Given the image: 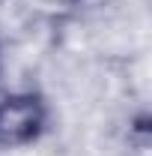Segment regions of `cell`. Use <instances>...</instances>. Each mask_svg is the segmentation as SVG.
<instances>
[{"label": "cell", "instance_id": "6da1fadb", "mask_svg": "<svg viewBox=\"0 0 152 156\" xmlns=\"http://www.w3.org/2000/svg\"><path fill=\"white\" fill-rule=\"evenodd\" d=\"M45 102L36 93H12L0 99V147L24 150L45 129Z\"/></svg>", "mask_w": 152, "mask_h": 156}, {"label": "cell", "instance_id": "7a4b0ae2", "mask_svg": "<svg viewBox=\"0 0 152 156\" xmlns=\"http://www.w3.org/2000/svg\"><path fill=\"white\" fill-rule=\"evenodd\" d=\"M33 3H39L42 9H72L81 0H33Z\"/></svg>", "mask_w": 152, "mask_h": 156}]
</instances>
